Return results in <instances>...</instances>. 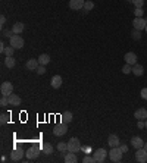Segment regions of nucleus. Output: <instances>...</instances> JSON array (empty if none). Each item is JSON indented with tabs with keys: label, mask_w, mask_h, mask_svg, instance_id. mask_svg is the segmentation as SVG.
I'll list each match as a JSON object with an SVG mask.
<instances>
[{
	"label": "nucleus",
	"mask_w": 147,
	"mask_h": 163,
	"mask_svg": "<svg viewBox=\"0 0 147 163\" xmlns=\"http://www.w3.org/2000/svg\"><path fill=\"white\" fill-rule=\"evenodd\" d=\"M81 149H83V147H81V143H79L78 138L72 137V138L68 141V151H72V153H78Z\"/></svg>",
	"instance_id": "obj_1"
},
{
	"label": "nucleus",
	"mask_w": 147,
	"mask_h": 163,
	"mask_svg": "<svg viewBox=\"0 0 147 163\" xmlns=\"http://www.w3.org/2000/svg\"><path fill=\"white\" fill-rule=\"evenodd\" d=\"M122 151L119 147H110V151H109V157L112 162H121L122 160Z\"/></svg>",
	"instance_id": "obj_2"
},
{
	"label": "nucleus",
	"mask_w": 147,
	"mask_h": 163,
	"mask_svg": "<svg viewBox=\"0 0 147 163\" xmlns=\"http://www.w3.org/2000/svg\"><path fill=\"white\" fill-rule=\"evenodd\" d=\"M24 44H25L24 38L21 37L19 34H15L13 37L10 38V46H12L13 48H22V47H24Z\"/></svg>",
	"instance_id": "obj_3"
},
{
	"label": "nucleus",
	"mask_w": 147,
	"mask_h": 163,
	"mask_svg": "<svg viewBox=\"0 0 147 163\" xmlns=\"http://www.w3.org/2000/svg\"><path fill=\"white\" fill-rule=\"evenodd\" d=\"M106 154H108V151H106L104 149L96 150V151H94V154H93V157H94V160H96V163H103V162H104Z\"/></svg>",
	"instance_id": "obj_4"
},
{
	"label": "nucleus",
	"mask_w": 147,
	"mask_h": 163,
	"mask_svg": "<svg viewBox=\"0 0 147 163\" xmlns=\"http://www.w3.org/2000/svg\"><path fill=\"white\" fill-rule=\"evenodd\" d=\"M0 93H2V96H10V94L13 93V85H12L9 81L3 82L2 87H0Z\"/></svg>",
	"instance_id": "obj_5"
},
{
	"label": "nucleus",
	"mask_w": 147,
	"mask_h": 163,
	"mask_svg": "<svg viewBox=\"0 0 147 163\" xmlns=\"http://www.w3.org/2000/svg\"><path fill=\"white\" fill-rule=\"evenodd\" d=\"M135 159H137V162H140V163H146L147 162V150L144 149V147L137 149V151H135Z\"/></svg>",
	"instance_id": "obj_6"
},
{
	"label": "nucleus",
	"mask_w": 147,
	"mask_h": 163,
	"mask_svg": "<svg viewBox=\"0 0 147 163\" xmlns=\"http://www.w3.org/2000/svg\"><path fill=\"white\" fill-rule=\"evenodd\" d=\"M132 25H134V29L141 31V29H146L147 21L144 19V18H137V16H135V19L132 21Z\"/></svg>",
	"instance_id": "obj_7"
},
{
	"label": "nucleus",
	"mask_w": 147,
	"mask_h": 163,
	"mask_svg": "<svg viewBox=\"0 0 147 163\" xmlns=\"http://www.w3.org/2000/svg\"><path fill=\"white\" fill-rule=\"evenodd\" d=\"M66 131H68V128H66V124H59L54 126V130H53V134L56 135V137H62V135L66 134Z\"/></svg>",
	"instance_id": "obj_8"
},
{
	"label": "nucleus",
	"mask_w": 147,
	"mask_h": 163,
	"mask_svg": "<svg viewBox=\"0 0 147 163\" xmlns=\"http://www.w3.org/2000/svg\"><path fill=\"white\" fill-rule=\"evenodd\" d=\"M85 0H69V9L72 10H81L84 8Z\"/></svg>",
	"instance_id": "obj_9"
},
{
	"label": "nucleus",
	"mask_w": 147,
	"mask_h": 163,
	"mask_svg": "<svg viewBox=\"0 0 147 163\" xmlns=\"http://www.w3.org/2000/svg\"><path fill=\"white\" fill-rule=\"evenodd\" d=\"M124 59H125V63H128V65H135L137 63V54L134 52H128L125 53V56H124Z\"/></svg>",
	"instance_id": "obj_10"
},
{
	"label": "nucleus",
	"mask_w": 147,
	"mask_h": 163,
	"mask_svg": "<svg viewBox=\"0 0 147 163\" xmlns=\"http://www.w3.org/2000/svg\"><path fill=\"white\" fill-rule=\"evenodd\" d=\"M22 156H24V151L19 149H15L12 153H10V160L12 162H18V160H21L22 159Z\"/></svg>",
	"instance_id": "obj_11"
},
{
	"label": "nucleus",
	"mask_w": 147,
	"mask_h": 163,
	"mask_svg": "<svg viewBox=\"0 0 147 163\" xmlns=\"http://www.w3.org/2000/svg\"><path fill=\"white\" fill-rule=\"evenodd\" d=\"M38 66H40L38 59H29L28 62H27V69H28V71H37Z\"/></svg>",
	"instance_id": "obj_12"
},
{
	"label": "nucleus",
	"mask_w": 147,
	"mask_h": 163,
	"mask_svg": "<svg viewBox=\"0 0 147 163\" xmlns=\"http://www.w3.org/2000/svg\"><path fill=\"white\" fill-rule=\"evenodd\" d=\"M108 144L110 145V147H119V137L118 135H115V134H112V135H109V138H108Z\"/></svg>",
	"instance_id": "obj_13"
},
{
	"label": "nucleus",
	"mask_w": 147,
	"mask_h": 163,
	"mask_svg": "<svg viewBox=\"0 0 147 163\" xmlns=\"http://www.w3.org/2000/svg\"><path fill=\"white\" fill-rule=\"evenodd\" d=\"M38 154H40V150L37 149V147H31V149L27 151V159H37L38 157Z\"/></svg>",
	"instance_id": "obj_14"
},
{
	"label": "nucleus",
	"mask_w": 147,
	"mask_h": 163,
	"mask_svg": "<svg viewBox=\"0 0 147 163\" xmlns=\"http://www.w3.org/2000/svg\"><path fill=\"white\" fill-rule=\"evenodd\" d=\"M131 144H132V147L137 150V149H141L143 145H144V141H143L140 137H132V138H131Z\"/></svg>",
	"instance_id": "obj_15"
},
{
	"label": "nucleus",
	"mask_w": 147,
	"mask_h": 163,
	"mask_svg": "<svg viewBox=\"0 0 147 163\" xmlns=\"http://www.w3.org/2000/svg\"><path fill=\"white\" fill-rule=\"evenodd\" d=\"M134 116L137 118V120H146L147 119V109H138V110H135Z\"/></svg>",
	"instance_id": "obj_16"
},
{
	"label": "nucleus",
	"mask_w": 147,
	"mask_h": 163,
	"mask_svg": "<svg viewBox=\"0 0 147 163\" xmlns=\"http://www.w3.org/2000/svg\"><path fill=\"white\" fill-rule=\"evenodd\" d=\"M132 74H134L135 77H141L143 74H144V68H143V65L135 63V65L132 66Z\"/></svg>",
	"instance_id": "obj_17"
},
{
	"label": "nucleus",
	"mask_w": 147,
	"mask_h": 163,
	"mask_svg": "<svg viewBox=\"0 0 147 163\" xmlns=\"http://www.w3.org/2000/svg\"><path fill=\"white\" fill-rule=\"evenodd\" d=\"M8 99H9L10 106H19L21 104V97L16 96V94H10V96H8Z\"/></svg>",
	"instance_id": "obj_18"
},
{
	"label": "nucleus",
	"mask_w": 147,
	"mask_h": 163,
	"mask_svg": "<svg viewBox=\"0 0 147 163\" xmlns=\"http://www.w3.org/2000/svg\"><path fill=\"white\" fill-rule=\"evenodd\" d=\"M65 162L66 163H77L78 162V157H77L75 153L69 151V153H66V156H65Z\"/></svg>",
	"instance_id": "obj_19"
},
{
	"label": "nucleus",
	"mask_w": 147,
	"mask_h": 163,
	"mask_svg": "<svg viewBox=\"0 0 147 163\" xmlns=\"http://www.w3.org/2000/svg\"><path fill=\"white\" fill-rule=\"evenodd\" d=\"M50 84H52L53 88H59V87L62 85V77H60V75H54V77L52 78Z\"/></svg>",
	"instance_id": "obj_20"
},
{
	"label": "nucleus",
	"mask_w": 147,
	"mask_h": 163,
	"mask_svg": "<svg viewBox=\"0 0 147 163\" xmlns=\"http://www.w3.org/2000/svg\"><path fill=\"white\" fill-rule=\"evenodd\" d=\"M49 62H50V56H49V54L43 53V54H40V56H38V63H40V65H44V66H46Z\"/></svg>",
	"instance_id": "obj_21"
},
{
	"label": "nucleus",
	"mask_w": 147,
	"mask_h": 163,
	"mask_svg": "<svg viewBox=\"0 0 147 163\" xmlns=\"http://www.w3.org/2000/svg\"><path fill=\"white\" fill-rule=\"evenodd\" d=\"M60 118H62V122H63V124H69V122H72V118H74L72 112H65Z\"/></svg>",
	"instance_id": "obj_22"
},
{
	"label": "nucleus",
	"mask_w": 147,
	"mask_h": 163,
	"mask_svg": "<svg viewBox=\"0 0 147 163\" xmlns=\"http://www.w3.org/2000/svg\"><path fill=\"white\" fill-rule=\"evenodd\" d=\"M24 24L22 22H16V24H13V27H12V29H13L15 34H21L22 31H24Z\"/></svg>",
	"instance_id": "obj_23"
},
{
	"label": "nucleus",
	"mask_w": 147,
	"mask_h": 163,
	"mask_svg": "<svg viewBox=\"0 0 147 163\" xmlns=\"http://www.w3.org/2000/svg\"><path fill=\"white\" fill-rule=\"evenodd\" d=\"M94 9V3L91 2V0H85V3H84V8L83 10L84 12H90V10Z\"/></svg>",
	"instance_id": "obj_24"
},
{
	"label": "nucleus",
	"mask_w": 147,
	"mask_h": 163,
	"mask_svg": "<svg viewBox=\"0 0 147 163\" xmlns=\"http://www.w3.org/2000/svg\"><path fill=\"white\" fill-rule=\"evenodd\" d=\"M43 151H44V154H52L53 153V145L50 143H46V144H43Z\"/></svg>",
	"instance_id": "obj_25"
},
{
	"label": "nucleus",
	"mask_w": 147,
	"mask_h": 163,
	"mask_svg": "<svg viewBox=\"0 0 147 163\" xmlns=\"http://www.w3.org/2000/svg\"><path fill=\"white\" fill-rule=\"evenodd\" d=\"M5 65L10 69V68H13L15 65H16V62H15V59L12 58V56H6V59H5Z\"/></svg>",
	"instance_id": "obj_26"
},
{
	"label": "nucleus",
	"mask_w": 147,
	"mask_h": 163,
	"mask_svg": "<svg viewBox=\"0 0 147 163\" xmlns=\"http://www.w3.org/2000/svg\"><path fill=\"white\" fill-rule=\"evenodd\" d=\"M56 149H58L59 151H68V143H59L58 145H56Z\"/></svg>",
	"instance_id": "obj_27"
},
{
	"label": "nucleus",
	"mask_w": 147,
	"mask_h": 163,
	"mask_svg": "<svg viewBox=\"0 0 147 163\" xmlns=\"http://www.w3.org/2000/svg\"><path fill=\"white\" fill-rule=\"evenodd\" d=\"M3 37H9V38H12L15 35V33H13V29H3Z\"/></svg>",
	"instance_id": "obj_28"
},
{
	"label": "nucleus",
	"mask_w": 147,
	"mask_h": 163,
	"mask_svg": "<svg viewBox=\"0 0 147 163\" xmlns=\"http://www.w3.org/2000/svg\"><path fill=\"white\" fill-rule=\"evenodd\" d=\"M122 72L125 74V75L131 74V72H132V65H128V63H125V66L122 68Z\"/></svg>",
	"instance_id": "obj_29"
},
{
	"label": "nucleus",
	"mask_w": 147,
	"mask_h": 163,
	"mask_svg": "<svg viewBox=\"0 0 147 163\" xmlns=\"http://www.w3.org/2000/svg\"><path fill=\"white\" fill-rule=\"evenodd\" d=\"M8 120H9V115L8 113H2L0 115V122L2 124H8Z\"/></svg>",
	"instance_id": "obj_30"
},
{
	"label": "nucleus",
	"mask_w": 147,
	"mask_h": 163,
	"mask_svg": "<svg viewBox=\"0 0 147 163\" xmlns=\"http://www.w3.org/2000/svg\"><path fill=\"white\" fill-rule=\"evenodd\" d=\"M132 38H134V40H140V38H141V33H140L138 29H134V31H132Z\"/></svg>",
	"instance_id": "obj_31"
},
{
	"label": "nucleus",
	"mask_w": 147,
	"mask_h": 163,
	"mask_svg": "<svg viewBox=\"0 0 147 163\" xmlns=\"http://www.w3.org/2000/svg\"><path fill=\"white\" fill-rule=\"evenodd\" d=\"M13 52H15V48L12 47V46L5 48V54H6V56H13Z\"/></svg>",
	"instance_id": "obj_32"
},
{
	"label": "nucleus",
	"mask_w": 147,
	"mask_h": 163,
	"mask_svg": "<svg viewBox=\"0 0 147 163\" xmlns=\"http://www.w3.org/2000/svg\"><path fill=\"white\" fill-rule=\"evenodd\" d=\"M0 104H2V106H8V104H9V99H8V96H2V99H0Z\"/></svg>",
	"instance_id": "obj_33"
},
{
	"label": "nucleus",
	"mask_w": 147,
	"mask_h": 163,
	"mask_svg": "<svg viewBox=\"0 0 147 163\" xmlns=\"http://www.w3.org/2000/svg\"><path fill=\"white\" fill-rule=\"evenodd\" d=\"M132 3L135 8H143L144 6V0H132Z\"/></svg>",
	"instance_id": "obj_34"
},
{
	"label": "nucleus",
	"mask_w": 147,
	"mask_h": 163,
	"mask_svg": "<svg viewBox=\"0 0 147 163\" xmlns=\"http://www.w3.org/2000/svg\"><path fill=\"white\" fill-rule=\"evenodd\" d=\"M134 13H135L137 18H143V13H144V12H143V8H135V12H134Z\"/></svg>",
	"instance_id": "obj_35"
},
{
	"label": "nucleus",
	"mask_w": 147,
	"mask_h": 163,
	"mask_svg": "<svg viewBox=\"0 0 147 163\" xmlns=\"http://www.w3.org/2000/svg\"><path fill=\"white\" fill-rule=\"evenodd\" d=\"M37 74H38V75H43V74H46V66H44V65H40V66L37 68Z\"/></svg>",
	"instance_id": "obj_36"
},
{
	"label": "nucleus",
	"mask_w": 147,
	"mask_h": 163,
	"mask_svg": "<svg viewBox=\"0 0 147 163\" xmlns=\"http://www.w3.org/2000/svg\"><path fill=\"white\" fill-rule=\"evenodd\" d=\"M83 162H84V163H90V162H91V163H96V160H94V157H91V156H85V157L83 159Z\"/></svg>",
	"instance_id": "obj_37"
},
{
	"label": "nucleus",
	"mask_w": 147,
	"mask_h": 163,
	"mask_svg": "<svg viewBox=\"0 0 147 163\" xmlns=\"http://www.w3.org/2000/svg\"><path fill=\"white\" fill-rule=\"evenodd\" d=\"M119 149H121L122 153H128V145L127 144H119Z\"/></svg>",
	"instance_id": "obj_38"
},
{
	"label": "nucleus",
	"mask_w": 147,
	"mask_h": 163,
	"mask_svg": "<svg viewBox=\"0 0 147 163\" xmlns=\"http://www.w3.org/2000/svg\"><path fill=\"white\" fill-rule=\"evenodd\" d=\"M137 126H138V128H146V120H138Z\"/></svg>",
	"instance_id": "obj_39"
},
{
	"label": "nucleus",
	"mask_w": 147,
	"mask_h": 163,
	"mask_svg": "<svg viewBox=\"0 0 147 163\" xmlns=\"http://www.w3.org/2000/svg\"><path fill=\"white\" fill-rule=\"evenodd\" d=\"M140 94H141V97L144 99V100H147V88H143Z\"/></svg>",
	"instance_id": "obj_40"
},
{
	"label": "nucleus",
	"mask_w": 147,
	"mask_h": 163,
	"mask_svg": "<svg viewBox=\"0 0 147 163\" xmlns=\"http://www.w3.org/2000/svg\"><path fill=\"white\" fill-rule=\"evenodd\" d=\"M5 24H6V18L2 15V16H0V27H5Z\"/></svg>",
	"instance_id": "obj_41"
},
{
	"label": "nucleus",
	"mask_w": 147,
	"mask_h": 163,
	"mask_svg": "<svg viewBox=\"0 0 147 163\" xmlns=\"http://www.w3.org/2000/svg\"><path fill=\"white\" fill-rule=\"evenodd\" d=\"M5 48H6V44L5 43H0V52L5 53Z\"/></svg>",
	"instance_id": "obj_42"
},
{
	"label": "nucleus",
	"mask_w": 147,
	"mask_h": 163,
	"mask_svg": "<svg viewBox=\"0 0 147 163\" xmlns=\"http://www.w3.org/2000/svg\"><path fill=\"white\" fill-rule=\"evenodd\" d=\"M143 147H144V149L147 150V141H146V143H144V145H143Z\"/></svg>",
	"instance_id": "obj_43"
},
{
	"label": "nucleus",
	"mask_w": 147,
	"mask_h": 163,
	"mask_svg": "<svg viewBox=\"0 0 147 163\" xmlns=\"http://www.w3.org/2000/svg\"><path fill=\"white\" fill-rule=\"evenodd\" d=\"M127 2H129V3H132V0H127Z\"/></svg>",
	"instance_id": "obj_44"
},
{
	"label": "nucleus",
	"mask_w": 147,
	"mask_h": 163,
	"mask_svg": "<svg viewBox=\"0 0 147 163\" xmlns=\"http://www.w3.org/2000/svg\"><path fill=\"white\" fill-rule=\"evenodd\" d=\"M146 128H147V119H146Z\"/></svg>",
	"instance_id": "obj_45"
},
{
	"label": "nucleus",
	"mask_w": 147,
	"mask_h": 163,
	"mask_svg": "<svg viewBox=\"0 0 147 163\" xmlns=\"http://www.w3.org/2000/svg\"><path fill=\"white\" fill-rule=\"evenodd\" d=\"M146 33H147V25H146Z\"/></svg>",
	"instance_id": "obj_46"
}]
</instances>
